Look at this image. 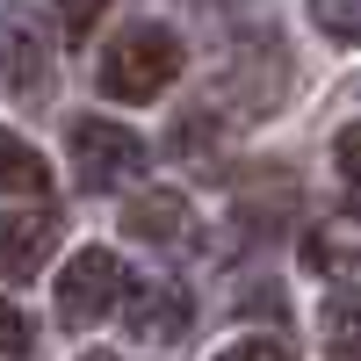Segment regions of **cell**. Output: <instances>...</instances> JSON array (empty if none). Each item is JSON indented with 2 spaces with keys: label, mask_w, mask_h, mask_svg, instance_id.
Returning <instances> with one entry per match:
<instances>
[{
  "label": "cell",
  "mask_w": 361,
  "mask_h": 361,
  "mask_svg": "<svg viewBox=\"0 0 361 361\" xmlns=\"http://www.w3.org/2000/svg\"><path fill=\"white\" fill-rule=\"evenodd\" d=\"M180 58L188 51H180V37L166 22H130L123 37L102 51L94 80H102L109 102H152V94H166V87L180 80Z\"/></svg>",
  "instance_id": "obj_1"
},
{
  "label": "cell",
  "mask_w": 361,
  "mask_h": 361,
  "mask_svg": "<svg viewBox=\"0 0 361 361\" xmlns=\"http://www.w3.org/2000/svg\"><path fill=\"white\" fill-rule=\"evenodd\" d=\"M116 296H123V267H116V253L87 246V253H73L66 275H58V325L87 333V325H102V318H109Z\"/></svg>",
  "instance_id": "obj_2"
},
{
  "label": "cell",
  "mask_w": 361,
  "mask_h": 361,
  "mask_svg": "<svg viewBox=\"0 0 361 361\" xmlns=\"http://www.w3.org/2000/svg\"><path fill=\"white\" fill-rule=\"evenodd\" d=\"M66 137H73V166H80L87 188H116V180H130V173L145 166V137H137V130H123V123L80 116Z\"/></svg>",
  "instance_id": "obj_3"
},
{
  "label": "cell",
  "mask_w": 361,
  "mask_h": 361,
  "mask_svg": "<svg viewBox=\"0 0 361 361\" xmlns=\"http://www.w3.org/2000/svg\"><path fill=\"white\" fill-rule=\"evenodd\" d=\"M0 80L15 87V94H37L51 80V29L37 8H22V0H0Z\"/></svg>",
  "instance_id": "obj_4"
},
{
  "label": "cell",
  "mask_w": 361,
  "mask_h": 361,
  "mask_svg": "<svg viewBox=\"0 0 361 361\" xmlns=\"http://www.w3.org/2000/svg\"><path fill=\"white\" fill-rule=\"evenodd\" d=\"M51 253H58V217L51 209H8V217H0V282L44 275Z\"/></svg>",
  "instance_id": "obj_5"
},
{
  "label": "cell",
  "mask_w": 361,
  "mask_h": 361,
  "mask_svg": "<svg viewBox=\"0 0 361 361\" xmlns=\"http://www.w3.org/2000/svg\"><path fill=\"white\" fill-rule=\"evenodd\" d=\"M195 318V296L180 282H137L130 289V340H152V347H173Z\"/></svg>",
  "instance_id": "obj_6"
},
{
  "label": "cell",
  "mask_w": 361,
  "mask_h": 361,
  "mask_svg": "<svg viewBox=\"0 0 361 361\" xmlns=\"http://www.w3.org/2000/svg\"><path fill=\"white\" fill-rule=\"evenodd\" d=\"M188 195H173V188H145V195H130V209H123V231L130 238H145V246H173V238H188Z\"/></svg>",
  "instance_id": "obj_7"
},
{
  "label": "cell",
  "mask_w": 361,
  "mask_h": 361,
  "mask_svg": "<svg viewBox=\"0 0 361 361\" xmlns=\"http://www.w3.org/2000/svg\"><path fill=\"white\" fill-rule=\"evenodd\" d=\"M0 195H51V166L29 137H0Z\"/></svg>",
  "instance_id": "obj_8"
},
{
  "label": "cell",
  "mask_w": 361,
  "mask_h": 361,
  "mask_svg": "<svg viewBox=\"0 0 361 361\" xmlns=\"http://www.w3.org/2000/svg\"><path fill=\"white\" fill-rule=\"evenodd\" d=\"M325 361H361V289H340L325 304Z\"/></svg>",
  "instance_id": "obj_9"
},
{
  "label": "cell",
  "mask_w": 361,
  "mask_h": 361,
  "mask_svg": "<svg viewBox=\"0 0 361 361\" xmlns=\"http://www.w3.org/2000/svg\"><path fill=\"white\" fill-rule=\"evenodd\" d=\"M311 22L340 44H361V0H311Z\"/></svg>",
  "instance_id": "obj_10"
},
{
  "label": "cell",
  "mask_w": 361,
  "mask_h": 361,
  "mask_svg": "<svg viewBox=\"0 0 361 361\" xmlns=\"http://www.w3.org/2000/svg\"><path fill=\"white\" fill-rule=\"evenodd\" d=\"M29 347H37V325L0 296V361H29Z\"/></svg>",
  "instance_id": "obj_11"
},
{
  "label": "cell",
  "mask_w": 361,
  "mask_h": 361,
  "mask_svg": "<svg viewBox=\"0 0 361 361\" xmlns=\"http://www.w3.org/2000/svg\"><path fill=\"white\" fill-rule=\"evenodd\" d=\"M333 166H340L347 188H361V123H347V130L333 137Z\"/></svg>",
  "instance_id": "obj_12"
},
{
  "label": "cell",
  "mask_w": 361,
  "mask_h": 361,
  "mask_svg": "<svg viewBox=\"0 0 361 361\" xmlns=\"http://www.w3.org/2000/svg\"><path fill=\"white\" fill-rule=\"evenodd\" d=\"M102 8H109V0H58V22H66L73 37H87V29L102 22Z\"/></svg>",
  "instance_id": "obj_13"
},
{
  "label": "cell",
  "mask_w": 361,
  "mask_h": 361,
  "mask_svg": "<svg viewBox=\"0 0 361 361\" xmlns=\"http://www.w3.org/2000/svg\"><path fill=\"white\" fill-rule=\"evenodd\" d=\"M217 361H296L282 340H238V347H224Z\"/></svg>",
  "instance_id": "obj_14"
},
{
  "label": "cell",
  "mask_w": 361,
  "mask_h": 361,
  "mask_svg": "<svg viewBox=\"0 0 361 361\" xmlns=\"http://www.w3.org/2000/svg\"><path fill=\"white\" fill-rule=\"evenodd\" d=\"M311 260L325 267V275H347V267H354V246H340V238H311Z\"/></svg>",
  "instance_id": "obj_15"
},
{
  "label": "cell",
  "mask_w": 361,
  "mask_h": 361,
  "mask_svg": "<svg viewBox=\"0 0 361 361\" xmlns=\"http://www.w3.org/2000/svg\"><path fill=\"white\" fill-rule=\"evenodd\" d=\"M87 361H116V354H87Z\"/></svg>",
  "instance_id": "obj_16"
}]
</instances>
